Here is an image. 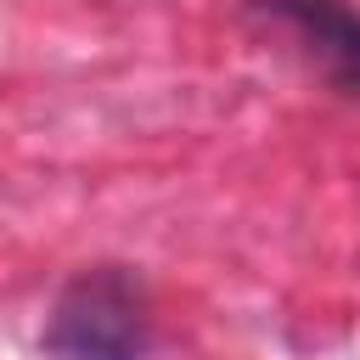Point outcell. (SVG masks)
<instances>
[{"label": "cell", "mask_w": 360, "mask_h": 360, "mask_svg": "<svg viewBox=\"0 0 360 360\" xmlns=\"http://www.w3.org/2000/svg\"><path fill=\"white\" fill-rule=\"evenodd\" d=\"M39 343L51 360H141L152 349V315L141 287L118 264H101L62 287Z\"/></svg>", "instance_id": "cell-1"}, {"label": "cell", "mask_w": 360, "mask_h": 360, "mask_svg": "<svg viewBox=\"0 0 360 360\" xmlns=\"http://www.w3.org/2000/svg\"><path fill=\"white\" fill-rule=\"evenodd\" d=\"M253 17L287 34L321 79L360 96V17L343 0H253Z\"/></svg>", "instance_id": "cell-2"}]
</instances>
